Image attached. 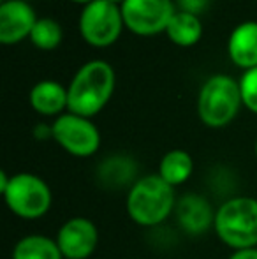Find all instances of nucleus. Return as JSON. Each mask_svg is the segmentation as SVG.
Segmentation results:
<instances>
[{
	"label": "nucleus",
	"mask_w": 257,
	"mask_h": 259,
	"mask_svg": "<svg viewBox=\"0 0 257 259\" xmlns=\"http://www.w3.org/2000/svg\"><path fill=\"white\" fill-rule=\"evenodd\" d=\"M122 9L110 0H93L79 16V32L88 45L95 48L111 46L122 34L124 27Z\"/></svg>",
	"instance_id": "nucleus-6"
},
{
	"label": "nucleus",
	"mask_w": 257,
	"mask_h": 259,
	"mask_svg": "<svg viewBox=\"0 0 257 259\" xmlns=\"http://www.w3.org/2000/svg\"><path fill=\"white\" fill-rule=\"evenodd\" d=\"M28 99H30L32 108L39 115L44 116L59 115L67 108L69 103L67 89H64L60 83L53 81V79H44V81H39L37 85H34Z\"/></svg>",
	"instance_id": "nucleus-13"
},
{
	"label": "nucleus",
	"mask_w": 257,
	"mask_h": 259,
	"mask_svg": "<svg viewBox=\"0 0 257 259\" xmlns=\"http://www.w3.org/2000/svg\"><path fill=\"white\" fill-rule=\"evenodd\" d=\"M255 157H257V141H255Z\"/></svg>",
	"instance_id": "nucleus-24"
},
{
	"label": "nucleus",
	"mask_w": 257,
	"mask_h": 259,
	"mask_svg": "<svg viewBox=\"0 0 257 259\" xmlns=\"http://www.w3.org/2000/svg\"><path fill=\"white\" fill-rule=\"evenodd\" d=\"M13 259H64V256L57 240L42 235H28L14 245Z\"/></svg>",
	"instance_id": "nucleus-16"
},
{
	"label": "nucleus",
	"mask_w": 257,
	"mask_h": 259,
	"mask_svg": "<svg viewBox=\"0 0 257 259\" xmlns=\"http://www.w3.org/2000/svg\"><path fill=\"white\" fill-rule=\"evenodd\" d=\"M175 187L159 175H144L132 184L127 194V213L136 224L153 228L175 211Z\"/></svg>",
	"instance_id": "nucleus-2"
},
{
	"label": "nucleus",
	"mask_w": 257,
	"mask_h": 259,
	"mask_svg": "<svg viewBox=\"0 0 257 259\" xmlns=\"http://www.w3.org/2000/svg\"><path fill=\"white\" fill-rule=\"evenodd\" d=\"M180 7H182V11H185V13H192L197 16L199 13H202V11L208 7L210 0H178Z\"/></svg>",
	"instance_id": "nucleus-19"
},
{
	"label": "nucleus",
	"mask_w": 257,
	"mask_h": 259,
	"mask_svg": "<svg viewBox=\"0 0 257 259\" xmlns=\"http://www.w3.org/2000/svg\"><path fill=\"white\" fill-rule=\"evenodd\" d=\"M34 134L37 140H48V138H53V127L44 125V123H39V125L35 127Z\"/></svg>",
	"instance_id": "nucleus-20"
},
{
	"label": "nucleus",
	"mask_w": 257,
	"mask_h": 259,
	"mask_svg": "<svg viewBox=\"0 0 257 259\" xmlns=\"http://www.w3.org/2000/svg\"><path fill=\"white\" fill-rule=\"evenodd\" d=\"M220 242L234 250L257 247V199L248 196L227 199L215 213L213 224Z\"/></svg>",
	"instance_id": "nucleus-3"
},
{
	"label": "nucleus",
	"mask_w": 257,
	"mask_h": 259,
	"mask_svg": "<svg viewBox=\"0 0 257 259\" xmlns=\"http://www.w3.org/2000/svg\"><path fill=\"white\" fill-rule=\"evenodd\" d=\"M62 27L59 21L52 18H41L32 28L30 41L39 50H55L62 42Z\"/></svg>",
	"instance_id": "nucleus-17"
},
{
	"label": "nucleus",
	"mask_w": 257,
	"mask_h": 259,
	"mask_svg": "<svg viewBox=\"0 0 257 259\" xmlns=\"http://www.w3.org/2000/svg\"><path fill=\"white\" fill-rule=\"evenodd\" d=\"M175 213L178 224L189 235H204L215 224V213L212 203L201 194H185L176 199Z\"/></svg>",
	"instance_id": "nucleus-11"
},
{
	"label": "nucleus",
	"mask_w": 257,
	"mask_h": 259,
	"mask_svg": "<svg viewBox=\"0 0 257 259\" xmlns=\"http://www.w3.org/2000/svg\"><path fill=\"white\" fill-rule=\"evenodd\" d=\"M71 2H76V4H85V6H88L90 2H93V0H71Z\"/></svg>",
	"instance_id": "nucleus-22"
},
{
	"label": "nucleus",
	"mask_w": 257,
	"mask_h": 259,
	"mask_svg": "<svg viewBox=\"0 0 257 259\" xmlns=\"http://www.w3.org/2000/svg\"><path fill=\"white\" fill-rule=\"evenodd\" d=\"M53 140L67 154L74 157H90L100 147V133L90 118L65 113L53 122Z\"/></svg>",
	"instance_id": "nucleus-7"
},
{
	"label": "nucleus",
	"mask_w": 257,
	"mask_h": 259,
	"mask_svg": "<svg viewBox=\"0 0 257 259\" xmlns=\"http://www.w3.org/2000/svg\"><path fill=\"white\" fill-rule=\"evenodd\" d=\"M229 259H257V247L255 249H243L234 250Z\"/></svg>",
	"instance_id": "nucleus-21"
},
{
	"label": "nucleus",
	"mask_w": 257,
	"mask_h": 259,
	"mask_svg": "<svg viewBox=\"0 0 257 259\" xmlns=\"http://www.w3.org/2000/svg\"><path fill=\"white\" fill-rule=\"evenodd\" d=\"M57 243L64 259H86L99 245V229L90 219L72 217L59 229Z\"/></svg>",
	"instance_id": "nucleus-9"
},
{
	"label": "nucleus",
	"mask_w": 257,
	"mask_h": 259,
	"mask_svg": "<svg viewBox=\"0 0 257 259\" xmlns=\"http://www.w3.org/2000/svg\"><path fill=\"white\" fill-rule=\"evenodd\" d=\"M240 90L243 106L257 115V67L243 72L240 78Z\"/></svg>",
	"instance_id": "nucleus-18"
},
{
	"label": "nucleus",
	"mask_w": 257,
	"mask_h": 259,
	"mask_svg": "<svg viewBox=\"0 0 257 259\" xmlns=\"http://www.w3.org/2000/svg\"><path fill=\"white\" fill-rule=\"evenodd\" d=\"M192 171H194V160L190 154L176 148V150L168 152L161 159L157 175L164 182H168L169 185L176 187V185L185 184L190 178V175H192Z\"/></svg>",
	"instance_id": "nucleus-14"
},
{
	"label": "nucleus",
	"mask_w": 257,
	"mask_h": 259,
	"mask_svg": "<svg viewBox=\"0 0 257 259\" xmlns=\"http://www.w3.org/2000/svg\"><path fill=\"white\" fill-rule=\"evenodd\" d=\"M0 192L6 199L7 208L25 221H37L52 208V189L34 173H16L7 177L6 171H2Z\"/></svg>",
	"instance_id": "nucleus-4"
},
{
	"label": "nucleus",
	"mask_w": 257,
	"mask_h": 259,
	"mask_svg": "<svg viewBox=\"0 0 257 259\" xmlns=\"http://www.w3.org/2000/svg\"><path fill=\"white\" fill-rule=\"evenodd\" d=\"M115 92V71L104 60H90L78 69L67 89V109L74 115H97Z\"/></svg>",
	"instance_id": "nucleus-1"
},
{
	"label": "nucleus",
	"mask_w": 257,
	"mask_h": 259,
	"mask_svg": "<svg viewBox=\"0 0 257 259\" xmlns=\"http://www.w3.org/2000/svg\"><path fill=\"white\" fill-rule=\"evenodd\" d=\"M120 9L125 27L137 35L164 32L176 13L171 0H125Z\"/></svg>",
	"instance_id": "nucleus-8"
},
{
	"label": "nucleus",
	"mask_w": 257,
	"mask_h": 259,
	"mask_svg": "<svg viewBox=\"0 0 257 259\" xmlns=\"http://www.w3.org/2000/svg\"><path fill=\"white\" fill-rule=\"evenodd\" d=\"M166 34L175 45L178 46H194L195 42L201 39L202 35V25L199 16L192 13H185V11H176L173 14L171 21H169Z\"/></svg>",
	"instance_id": "nucleus-15"
},
{
	"label": "nucleus",
	"mask_w": 257,
	"mask_h": 259,
	"mask_svg": "<svg viewBox=\"0 0 257 259\" xmlns=\"http://www.w3.org/2000/svg\"><path fill=\"white\" fill-rule=\"evenodd\" d=\"M110 2L117 4V6H118V4H120V6H122V4H124V2H125V0H110Z\"/></svg>",
	"instance_id": "nucleus-23"
},
{
	"label": "nucleus",
	"mask_w": 257,
	"mask_h": 259,
	"mask_svg": "<svg viewBox=\"0 0 257 259\" xmlns=\"http://www.w3.org/2000/svg\"><path fill=\"white\" fill-rule=\"evenodd\" d=\"M35 23L37 18L30 4L25 0H6L0 6V42L16 45L30 37Z\"/></svg>",
	"instance_id": "nucleus-10"
},
{
	"label": "nucleus",
	"mask_w": 257,
	"mask_h": 259,
	"mask_svg": "<svg viewBox=\"0 0 257 259\" xmlns=\"http://www.w3.org/2000/svg\"><path fill=\"white\" fill-rule=\"evenodd\" d=\"M227 53L233 64L245 71L257 67V21L240 23L229 35Z\"/></svg>",
	"instance_id": "nucleus-12"
},
{
	"label": "nucleus",
	"mask_w": 257,
	"mask_h": 259,
	"mask_svg": "<svg viewBox=\"0 0 257 259\" xmlns=\"http://www.w3.org/2000/svg\"><path fill=\"white\" fill-rule=\"evenodd\" d=\"M241 99L240 81L229 74H215L204 81L197 97V115L212 129L226 127L236 118Z\"/></svg>",
	"instance_id": "nucleus-5"
}]
</instances>
